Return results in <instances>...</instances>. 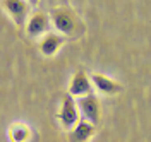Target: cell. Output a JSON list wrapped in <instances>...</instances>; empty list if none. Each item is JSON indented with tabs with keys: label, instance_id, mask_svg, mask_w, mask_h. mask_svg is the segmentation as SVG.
Here are the masks:
<instances>
[{
	"label": "cell",
	"instance_id": "cell-1",
	"mask_svg": "<svg viewBox=\"0 0 151 142\" xmlns=\"http://www.w3.org/2000/svg\"><path fill=\"white\" fill-rule=\"evenodd\" d=\"M50 21L57 33L65 38H79L84 33V22L77 16V12L67 5H58L50 10Z\"/></svg>",
	"mask_w": 151,
	"mask_h": 142
},
{
	"label": "cell",
	"instance_id": "cell-9",
	"mask_svg": "<svg viewBox=\"0 0 151 142\" xmlns=\"http://www.w3.org/2000/svg\"><path fill=\"white\" fill-rule=\"evenodd\" d=\"M91 82H93L94 89L103 96H113L122 91V86L119 82L112 81L110 77L103 76V74H91Z\"/></svg>",
	"mask_w": 151,
	"mask_h": 142
},
{
	"label": "cell",
	"instance_id": "cell-11",
	"mask_svg": "<svg viewBox=\"0 0 151 142\" xmlns=\"http://www.w3.org/2000/svg\"><path fill=\"white\" fill-rule=\"evenodd\" d=\"M29 4H31V5H35V7H36L38 4H40V0H28Z\"/></svg>",
	"mask_w": 151,
	"mask_h": 142
},
{
	"label": "cell",
	"instance_id": "cell-3",
	"mask_svg": "<svg viewBox=\"0 0 151 142\" xmlns=\"http://www.w3.org/2000/svg\"><path fill=\"white\" fill-rule=\"evenodd\" d=\"M2 5L17 28L26 26V21L31 16V7H33L28 0H2Z\"/></svg>",
	"mask_w": 151,
	"mask_h": 142
},
{
	"label": "cell",
	"instance_id": "cell-7",
	"mask_svg": "<svg viewBox=\"0 0 151 142\" xmlns=\"http://www.w3.org/2000/svg\"><path fill=\"white\" fill-rule=\"evenodd\" d=\"M64 43H65L64 34H60L57 31H48V33L43 34V38L40 39V51L45 57H53Z\"/></svg>",
	"mask_w": 151,
	"mask_h": 142
},
{
	"label": "cell",
	"instance_id": "cell-4",
	"mask_svg": "<svg viewBox=\"0 0 151 142\" xmlns=\"http://www.w3.org/2000/svg\"><path fill=\"white\" fill-rule=\"evenodd\" d=\"M76 101H77L79 111H81V118L98 125V122H100V101H98V98L93 93H89V94H84L81 98H76Z\"/></svg>",
	"mask_w": 151,
	"mask_h": 142
},
{
	"label": "cell",
	"instance_id": "cell-12",
	"mask_svg": "<svg viewBox=\"0 0 151 142\" xmlns=\"http://www.w3.org/2000/svg\"><path fill=\"white\" fill-rule=\"evenodd\" d=\"M52 2H53V0H52Z\"/></svg>",
	"mask_w": 151,
	"mask_h": 142
},
{
	"label": "cell",
	"instance_id": "cell-2",
	"mask_svg": "<svg viewBox=\"0 0 151 142\" xmlns=\"http://www.w3.org/2000/svg\"><path fill=\"white\" fill-rule=\"evenodd\" d=\"M57 118H58L60 125L65 130H70L76 123L81 120V111H79V106H77V101H76L74 96H70L67 93L62 98V103H60V110H58Z\"/></svg>",
	"mask_w": 151,
	"mask_h": 142
},
{
	"label": "cell",
	"instance_id": "cell-5",
	"mask_svg": "<svg viewBox=\"0 0 151 142\" xmlns=\"http://www.w3.org/2000/svg\"><path fill=\"white\" fill-rule=\"evenodd\" d=\"M52 28V21H50V16L45 14V12H35L31 14L26 21V34L29 38H38V36H43L45 33H48Z\"/></svg>",
	"mask_w": 151,
	"mask_h": 142
},
{
	"label": "cell",
	"instance_id": "cell-10",
	"mask_svg": "<svg viewBox=\"0 0 151 142\" xmlns=\"http://www.w3.org/2000/svg\"><path fill=\"white\" fill-rule=\"evenodd\" d=\"M29 135H31V130H29L28 125H24V123H14V125H10V128H9L10 141H14V142L28 141Z\"/></svg>",
	"mask_w": 151,
	"mask_h": 142
},
{
	"label": "cell",
	"instance_id": "cell-6",
	"mask_svg": "<svg viewBox=\"0 0 151 142\" xmlns=\"http://www.w3.org/2000/svg\"><path fill=\"white\" fill-rule=\"evenodd\" d=\"M67 93L74 98H81L84 94L93 93V82H91V77H88L84 70H77L74 76L70 77V82H69V89Z\"/></svg>",
	"mask_w": 151,
	"mask_h": 142
},
{
	"label": "cell",
	"instance_id": "cell-8",
	"mask_svg": "<svg viewBox=\"0 0 151 142\" xmlns=\"http://www.w3.org/2000/svg\"><path fill=\"white\" fill-rule=\"evenodd\" d=\"M94 133H96V125L84 120V118H81L69 130V141L70 142H86V141H89V139H93Z\"/></svg>",
	"mask_w": 151,
	"mask_h": 142
}]
</instances>
